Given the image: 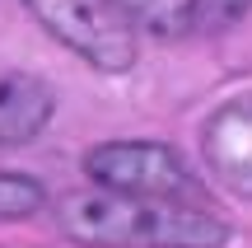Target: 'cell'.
<instances>
[{
	"mask_svg": "<svg viewBox=\"0 0 252 248\" xmlns=\"http://www.w3.org/2000/svg\"><path fill=\"white\" fill-rule=\"evenodd\" d=\"M84 174L94 187H112V192L131 197H187L191 169L182 164L178 150L159 145V141H108L84 155Z\"/></svg>",
	"mask_w": 252,
	"mask_h": 248,
	"instance_id": "obj_3",
	"label": "cell"
},
{
	"mask_svg": "<svg viewBox=\"0 0 252 248\" xmlns=\"http://www.w3.org/2000/svg\"><path fill=\"white\" fill-rule=\"evenodd\" d=\"M248 9H252V0H201V24L224 28V24H234V19H243Z\"/></svg>",
	"mask_w": 252,
	"mask_h": 248,
	"instance_id": "obj_8",
	"label": "cell"
},
{
	"mask_svg": "<svg viewBox=\"0 0 252 248\" xmlns=\"http://www.w3.org/2000/svg\"><path fill=\"white\" fill-rule=\"evenodd\" d=\"M24 5L56 42L84 56L94 71L122 75L135 66V28L112 0H24Z\"/></svg>",
	"mask_w": 252,
	"mask_h": 248,
	"instance_id": "obj_2",
	"label": "cell"
},
{
	"mask_svg": "<svg viewBox=\"0 0 252 248\" xmlns=\"http://www.w3.org/2000/svg\"><path fill=\"white\" fill-rule=\"evenodd\" d=\"M56 99L37 75L0 66V145H24L52 122Z\"/></svg>",
	"mask_w": 252,
	"mask_h": 248,
	"instance_id": "obj_5",
	"label": "cell"
},
{
	"mask_svg": "<svg viewBox=\"0 0 252 248\" xmlns=\"http://www.w3.org/2000/svg\"><path fill=\"white\" fill-rule=\"evenodd\" d=\"M112 5L131 28L154 37H178L201 24V0H112Z\"/></svg>",
	"mask_w": 252,
	"mask_h": 248,
	"instance_id": "obj_6",
	"label": "cell"
},
{
	"mask_svg": "<svg viewBox=\"0 0 252 248\" xmlns=\"http://www.w3.org/2000/svg\"><path fill=\"white\" fill-rule=\"evenodd\" d=\"M201 150H206L210 174L238 197H252V94L215 108V117L201 131Z\"/></svg>",
	"mask_w": 252,
	"mask_h": 248,
	"instance_id": "obj_4",
	"label": "cell"
},
{
	"mask_svg": "<svg viewBox=\"0 0 252 248\" xmlns=\"http://www.w3.org/2000/svg\"><path fill=\"white\" fill-rule=\"evenodd\" d=\"M56 225L94 248H224L229 225L187 197H131L80 187L56 202Z\"/></svg>",
	"mask_w": 252,
	"mask_h": 248,
	"instance_id": "obj_1",
	"label": "cell"
},
{
	"mask_svg": "<svg viewBox=\"0 0 252 248\" xmlns=\"http://www.w3.org/2000/svg\"><path fill=\"white\" fill-rule=\"evenodd\" d=\"M47 202L42 183L28 174H0V220H24Z\"/></svg>",
	"mask_w": 252,
	"mask_h": 248,
	"instance_id": "obj_7",
	"label": "cell"
}]
</instances>
